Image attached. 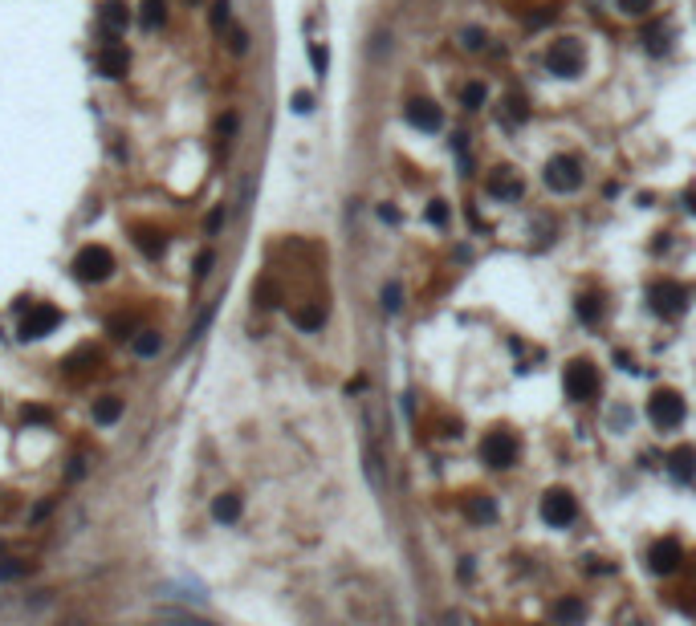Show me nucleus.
Returning <instances> with one entry per match:
<instances>
[{
    "label": "nucleus",
    "instance_id": "f257e3e1",
    "mask_svg": "<svg viewBox=\"0 0 696 626\" xmlns=\"http://www.w3.org/2000/svg\"><path fill=\"white\" fill-rule=\"evenodd\" d=\"M582 66H586V49H582V41H575V37L554 41L550 53H546V70L558 73V77H578Z\"/></svg>",
    "mask_w": 696,
    "mask_h": 626
},
{
    "label": "nucleus",
    "instance_id": "f03ea898",
    "mask_svg": "<svg viewBox=\"0 0 696 626\" xmlns=\"http://www.w3.org/2000/svg\"><path fill=\"white\" fill-rule=\"evenodd\" d=\"M562 387H566V398L586 403V398H595V391H599V371L578 358V362H570V366L562 371Z\"/></svg>",
    "mask_w": 696,
    "mask_h": 626
},
{
    "label": "nucleus",
    "instance_id": "7ed1b4c3",
    "mask_svg": "<svg viewBox=\"0 0 696 626\" xmlns=\"http://www.w3.org/2000/svg\"><path fill=\"white\" fill-rule=\"evenodd\" d=\"M648 415H651V423H656L660 431H672V427L684 423V398H680L676 391H656L648 398Z\"/></svg>",
    "mask_w": 696,
    "mask_h": 626
},
{
    "label": "nucleus",
    "instance_id": "20e7f679",
    "mask_svg": "<svg viewBox=\"0 0 696 626\" xmlns=\"http://www.w3.org/2000/svg\"><path fill=\"white\" fill-rule=\"evenodd\" d=\"M578 184H582V163L575 159V155H554L550 163H546V187L550 191H578Z\"/></svg>",
    "mask_w": 696,
    "mask_h": 626
},
{
    "label": "nucleus",
    "instance_id": "39448f33",
    "mask_svg": "<svg viewBox=\"0 0 696 626\" xmlns=\"http://www.w3.org/2000/svg\"><path fill=\"white\" fill-rule=\"evenodd\" d=\"M73 273L82 281H106L114 273V256L106 253L102 244H90V248H82V253L73 256Z\"/></svg>",
    "mask_w": 696,
    "mask_h": 626
},
{
    "label": "nucleus",
    "instance_id": "423d86ee",
    "mask_svg": "<svg viewBox=\"0 0 696 626\" xmlns=\"http://www.w3.org/2000/svg\"><path fill=\"white\" fill-rule=\"evenodd\" d=\"M575 516H578V505H575V496H570L566 488H554V492H546V496H542V521H546V525L566 529Z\"/></svg>",
    "mask_w": 696,
    "mask_h": 626
},
{
    "label": "nucleus",
    "instance_id": "0eeeda50",
    "mask_svg": "<svg viewBox=\"0 0 696 626\" xmlns=\"http://www.w3.org/2000/svg\"><path fill=\"white\" fill-rule=\"evenodd\" d=\"M480 460L489 468H509L517 464V440L509 431H489L484 443H480Z\"/></svg>",
    "mask_w": 696,
    "mask_h": 626
},
{
    "label": "nucleus",
    "instance_id": "6e6552de",
    "mask_svg": "<svg viewBox=\"0 0 696 626\" xmlns=\"http://www.w3.org/2000/svg\"><path fill=\"white\" fill-rule=\"evenodd\" d=\"M403 118L415 131H440L444 126V114L436 110V102H428V98H411L408 106H403Z\"/></svg>",
    "mask_w": 696,
    "mask_h": 626
},
{
    "label": "nucleus",
    "instance_id": "1a4fd4ad",
    "mask_svg": "<svg viewBox=\"0 0 696 626\" xmlns=\"http://www.w3.org/2000/svg\"><path fill=\"white\" fill-rule=\"evenodd\" d=\"M57 322H61V313H57L53 305H33V309H29V318L21 322V338H24V342H29V338H45Z\"/></svg>",
    "mask_w": 696,
    "mask_h": 626
},
{
    "label": "nucleus",
    "instance_id": "9d476101",
    "mask_svg": "<svg viewBox=\"0 0 696 626\" xmlns=\"http://www.w3.org/2000/svg\"><path fill=\"white\" fill-rule=\"evenodd\" d=\"M362 460H366V480H371V488L383 496V492H387V476H383V447H379V431H371V435H366V452H362Z\"/></svg>",
    "mask_w": 696,
    "mask_h": 626
},
{
    "label": "nucleus",
    "instance_id": "9b49d317",
    "mask_svg": "<svg viewBox=\"0 0 696 626\" xmlns=\"http://www.w3.org/2000/svg\"><path fill=\"white\" fill-rule=\"evenodd\" d=\"M684 301H688V293H684L680 285H672V281H664V285H656V289H651V305H656V313L676 318V313L684 309Z\"/></svg>",
    "mask_w": 696,
    "mask_h": 626
},
{
    "label": "nucleus",
    "instance_id": "f8f14e48",
    "mask_svg": "<svg viewBox=\"0 0 696 626\" xmlns=\"http://www.w3.org/2000/svg\"><path fill=\"white\" fill-rule=\"evenodd\" d=\"M668 472H672V480H680V484L696 480V447H693V443L672 447V456H668Z\"/></svg>",
    "mask_w": 696,
    "mask_h": 626
},
{
    "label": "nucleus",
    "instance_id": "ddd939ff",
    "mask_svg": "<svg viewBox=\"0 0 696 626\" xmlns=\"http://www.w3.org/2000/svg\"><path fill=\"white\" fill-rule=\"evenodd\" d=\"M680 561H684V553H680L676 541H660V545H651V553H648L651 574H672V569H680Z\"/></svg>",
    "mask_w": 696,
    "mask_h": 626
},
{
    "label": "nucleus",
    "instance_id": "4468645a",
    "mask_svg": "<svg viewBox=\"0 0 696 626\" xmlns=\"http://www.w3.org/2000/svg\"><path fill=\"white\" fill-rule=\"evenodd\" d=\"M102 29H106V37H119L122 29L131 24V4L126 0H102Z\"/></svg>",
    "mask_w": 696,
    "mask_h": 626
},
{
    "label": "nucleus",
    "instance_id": "2eb2a0df",
    "mask_svg": "<svg viewBox=\"0 0 696 626\" xmlns=\"http://www.w3.org/2000/svg\"><path fill=\"white\" fill-rule=\"evenodd\" d=\"M126 66H131V53H126V49H119V45L98 49V70L106 73V77H122Z\"/></svg>",
    "mask_w": 696,
    "mask_h": 626
},
{
    "label": "nucleus",
    "instance_id": "dca6fc26",
    "mask_svg": "<svg viewBox=\"0 0 696 626\" xmlns=\"http://www.w3.org/2000/svg\"><path fill=\"white\" fill-rule=\"evenodd\" d=\"M489 195H497V200H517L521 195V184L513 179L509 167H497V175L489 179Z\"/></svg>",
    "mask_w": 696,
    "mask_h": 626
},
{
    "label": "nucleus",
    "instance_id": "f3484780",
    "mask_svg": "<svg viewBox=\"0 0 696 626\" xmlns=\"http://www.w3.org/2000/svg\"><path fill=\"white\" fill-rule=\"evenodd\" d=\"M212 516H216L220 525H232V521H240V496H237V492H224V496H216V500H212Z\"/></svg>",
    "mask_w": 696,
    "mask_h": 626
},
{
    "label": "nucleus",
    "instance_id": "a211bd4d",
    "mask_svg": "<svg viewBox=\"0 0 696 626\" xmlns=\"http://www.w3.org/2000/svg\"><path fill=\"white\" fill-rule=\"evenodd\" d=\"M119 419H122V398L119 394H106V398H98L94 403V423L110 427V423H119Z\"/></svg>",
    "mask_w": 696,
    "mask_h": 626
},
{
    "label": "nucleus",
    "instance_id": "6ab92c4d",
    "mask_svg": "<svg viewBox=\"0 0 696 626\" xmlns=\"http://www.w3.org/2000/svg\"><path fill=\"white\" fill-rule=\"evenodd\" d=\"M159 346H163V338H159L155 329H139V334L131 338V350H135L139 358H155V354H159Z\"/></svg>",
    "mask_w": 696,
    "mask_h": 626
},
{
    "label": "nucleus",
    "instance_id": "aec40b11",
    "mask_svg": "<svg viewBox=\"0 0 696 626\" xmlns=\"http://www.w3.org/2000/svg\"><path fill=\"white\" fill-rule=\"evenodd\" d=\"M468 516H473L477 525L497 521V505H493V496H468Z\"/></svg>",
    "mask_w": 696,
    "mask_h": 626
},
{
    "label": "nucleus",
    "instance_id": "412c9836",
    "mask_svg": "<svg viewBox=\"0 0 696 626\" xmlns=\"http://www.w3.org/2000/svg\"><path fill=\"white\" fill-rule=\"evenodd\" d=\"M322 322H326V309H322V305L293 309V325H297V329H322Z\"/></svg>",
    "mask_w": 696,
    "mask_h": 626
},
{
    "label": "nucleus",
    "instance_id": "4be33fe9",
    "mask_svg": "<svg viewBox=\"0 0 696 626\" xmlns=\"http://www.w3.org/2000/svg\"><path fill=\"white\" fill-rule=\"evenodd\" d=\"M554 618H558V623H582V618H586V606L578 602V598H562V602L554 606Z\"/></svg>",
    "mask_w": 696,
    "mask_h": 626
},
{
    "label": "nucleus",
    "instance_id": "5701e85b",
    "mask_svg": "<svg viewBox=\"0 0 696 626\" xmlns=\"http://www.w3.org/2000/svg\"><path fill=\"white\" fill-rule=\"evenodd\" d=\"M484 98H489L484 82H468V86L460 90V106H464V110H480V106H484Z\"/></svg>",
    "mask_w": 696,
    "mask_h": 626
},
{
    "label": "nucleus",
    "instance_id": "b1692460",
    "mask_svg": "<svg viewBox=\"0 0 696 626\" xmlns=\"http://www.w3.org/2000/svg\"><path fill=\"white\" fill-rule=\"evenodd\" d=\"M163 17H168V13H163V0H147L143 13H139L143 29H159V24H163Z\"/></svg>",
    "mask_w": 696,
    "mask_h": 626
},
{
    "label": "nucleus",
    "instance_id": "393cba45",
    "mask_svg": "<svg viewBox=\"0 0 696 626\" xmlns=\"http://www.w3.org/2000/svg\"><path fill=\"white\" fill-rule=\"evenodd\" d=\"M135 244H139V248H143L147 256H159V253H163V236H159V232H151V228H139Z\"/></svg>",
    "mask_w": 696,
    "mask_h": 626
},
{
    "label": "nucleus",
    "instance_id": "a878e982",
    "mask_svg": "<svg viewBox=\"0 0 696 626\" xmlns=\"http://www.w3.org/2000/svg\"><path fill=\"white\" fill-rule=\"evenodd\" d=\"M383 309L387 313H399V309H403V289H399V281L383 285Z\"/></svg>",
    "mask_w": 696,
    "mask_h": 626
},
{
    "label": "nucleus",
    "instance_id": "bb28decb",
    "mask_svg": "<svg viewBox=\"0 0 696 626\" xmlns=\"http://www.w3.org/2000/svg\"><path fill=\"white\" fill-rule=\"evenodd\" d=\"M599 313H602L599 297H591V293H586V297H578V318H582V322L595 325V322H599Z\"/></svg>",
    "mask_w": 696,
    "mask_h": 626
},
{
    "label": "nucleus",
    "instance_id": "cd10ccee",
    "mask_svg": "<svg viewBox=\"0 0 696 626\" xmlns=\"http://www.w3.org/2000/svg\"><path fill=\"white\" fill-rule=\"evenodd\" d=\"M619 8H623L627 17H648L651 8H656V0H619Z\"/></svg>",
    "mask_w": 696,
    "mask_h": 626
},
{
    "label": "nucleus",
    "instance_id": "c85d7f7f",
    "mask_svg": "<svg viewBox=\"0 0 696 626\" xmlns=\"http://www.w3.org/2000/svg\"><path fill=\"white\" fill-rule=\"evenodd\" d=\"M310 61H313V73H318V77L330 70V53H326V45H310Z\"/></svg>",
    "mask_w": 696,
    "mask_h": 626
},
{
    "label": "nucleus",
    "instance_id": "c756f323",
    "mask_svg": "<svg viewBox=\"0 0 696 626\" xmlns=\"http://www.w3.org/2000/svg\"><path fill=\"white\" fill-rule=\"evenodd\" d=\"M460 45L464 49H480L484 45V33H480L477 24H473V29H460Z\"/></svg>",
    "mask_w": 696,
    "mask_h": 626
},
{
    "label": "nucleus",
    "instance_id": "7c9ffc66",
    "mask_svg": "<svg viewBox=\"0 0 696 626\" xmlns=\"http://www.w3.org/2000/svg\"><path fill=\"white\" fill-rule=\"evenodd\" d=\"M428 224H448V204H444V200H432V204H428Z\"/></svg>",
    "mask_w": 696,
    "mask_h": 626
},
{
    "label": "nucleus",
    "instance_id": "2f4dec72",
    "mask_svg": "<svg viewBox=\"0 0 696 626\" xmlns=\"http://www.w3.org/2000/svg\"><path fill=\"white\" fill-rule=\"evenodd\" d=\"M24 569H29L24 561H0V581H13V578H21Z\"/></svg>",
    "mask_w": 696,
    "mask_h": 626
},
{
    "label": "nucleus",
    "instance_id": "473e14b6",
    "mask_svg": "<svg viewBox=\"0 0 696 626\" xmlns=\"http://www.w3.org/2000/svg\"><path fill=\"white\" fill-rule=\"evenodd\" d=\"M293 110H297V114H310V110H313V94L297 90V94H293Z\"/></svg>",
    "mask_w": 696,
    "mask_h": 626
},
{
    "label": "nucleus",
    "instance_id": "72a5a7b5",
    "mask_svg": "<svg viewBox=\"0 0 696 626\" xmlns=\"http://www.w3.org/2000/svg\"><path fill=\"white\" fill-rule=\"evenodd\" d=\"M257 297H261V305H265V309H273V305H277V289H273V285H269V281H261V289H257Z\"/></svg>",
    "mask_w": 696,
    "mask_h": 626
},
{
    "label": "nucleus",
    "instance_id": "f704fd0d",
    "mask_svg": "<svg viewBox=\"0 0 696 626\" xmlns=\"http://www.w3.org/2000/svg\"><path fill=\"white\" fill-rule=\"evenodd\" d=\"M224 24H228V0H220L212 8V29H224Z\"/></svg>",
    "mask_w": 696,
    "mask_h": 626
},
{
    "label": "nucleus",
    "instance_id": "c9c22d12",
    "mask_svg": "<svg viewBox=\"0 0 696 626\" xmlns=\"http://www.w3.org/2000/svg\"><path fill=\"white\" fill-rule=\"evenodd\" d=\"M49 419L53 415H49L45 407H24V423H49Z\"/></svg>",
    "mask_w": 696,
    "mask_h": 626
},
{
    "label": "nucleus",
    "instance_id": "e433bc0d",
    "mask_svg": "<svg viewBox=\"0 0 696 626\" xmlns=\"http://www.w3.org/2000/svg\"><path fill=\"white\" fill-rule=\"evenodd\" d=\"M212 260H216L212 253H200V260H195V273H200V277H208V273H212Z\"/></svg>",
    "mask_w": 696,
    "mask_h": 626
},
{
    "label": "nucleus",
    "instance_id": "4c0bfd02",
    "mask_svg": "<svg viewBox=\"0 0 696 626\" xmlns=\"http://www.w3.org/2000/svg\"><path fill=\"white\" fill-rule=\"evenodd\" d=\"M232 49H237V53H244V49H249V37H244V29H237V33H232Z\"/></svg>",
    "mask_w": 696,
    "mask_h": 626
},
{
    "label": "nucleus",
    "instance_id": "58836bf2",
    "mask_svg": "<svg viewBox=\"0 0 696 626\" xmlns=\"http://www.w3.org/2000/svg\"><path fill=\"white\" fill-rule=\"evenodd\" d=\"M554 13H538V17H529V29H542V24H550Z\"/></svg>",
    "mask_w": 696,
    "mask_h": 626
},
{
    "label": "nucleus",
    "instance_id": "ea45409f",
    "mask_svg": "<svg viewBox=\"0 0 696 626\" xmlns=\"http://www.w3.org/2000/svg\"><path fill=\"white\" fill-rule=\"evenodd\" d=\"M379 216H383L387 224H399V211H395V208H379Z\"/></svg>",
    "mask_w": 696,
    "mask_h": 626
},
{
    "label": "nucleus",
    "instance_id": "a19ab883",
    "mask_svg": "<svg viewBox=\"0 0 696 626\" xmlns=\"http://www.w3.org/2000/svg\"><path fill=\"white\" fill-rule=\"evenodd\" d=\"M688 211L696 216V191H688Z\"/></svg>",
    "mask_w": 696,
    "mask_h": 626
}]
</instances>
